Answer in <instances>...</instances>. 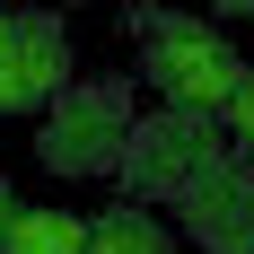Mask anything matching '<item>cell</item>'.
<instances>
[{"label":"cell","instance_id":"6da1fadb","mask_svg":"<svg viewBox=\"0 0 254 254\" xmlns=\"http://www.w3.org/2000/svg\"><path fill=\"white\" fill-rule=\"evenodd\" d=\"M131 35H140V79H149L176 114H219V105L237 97V79H246L237 44L219 35V26H202V18L131 9Z\"/></svg>","mask_w":254,"mask_h":254},{"label":"cell","instance_id":"7a4b0ae2","mask_svg":"<svg viewBox=\"0 0 254 254\" xmlns=\"http://www.w3.org/2000/svg\"><path fill=\"white\" fill-rule=\"evenodd\" d=\"M123 131H131V79H70L44 105L35 149H44L53 176H114Z\"/></svg>","mask_w":254,"mask_h":254},{"label":"cell","instance_id":"3957f363","mask_svg":"<svg viewBox=\"0 0 254 254\" xmlns=\"http://www.w3.org/2000/svg\"><path fill=\"white\" fill-rule=\"evenodd\" d=\"M219 149H228L219 114H176V105H158V114H131L114 176H123V193H140V202H176Z\"/></svg>","mask_w":254,"mask_h":254},{"label":"cell","instance_id":"277c9868","mask_svg":"<svg viewBox=\"0 0 254 254\" xmlns=\"http://www.w3.org/2000/svg\"><path fill=\"white\" fill-rule=\"evenodd\" d=\"M70 88V26L53 9H0V114H35Z\"/></svg>","mask_w":254,"mask_h":254},{"label":"cell","instance_id":"5b68a950","mask_svg":"<svg viewBox=\"0 0 254 254\" xmlns=\"http://www.w3.org/2000/svg\"><path fill=\"white\" fill-rule=\"evenodd\" d=\"M176 210H184V237L202 254H254V158L219 149L202 176L176 193Z\"/></svg>","mask_w":254,"mask_h":254},{"label":"cell","instance_id":"8992f818","mask_svg":"<svg viewBox=\"0 0 254 254\" xmlns=\"http://www.w3.org/2000/svg\"><path fill=\"white\" fill-rule=\"evenodd\" d=\"M88 254H176V237H167V219L140 202H114L105 219H88Z\"/></svg>","mask_w":254,"mask_h":254},{"label":"cell","instance_id":"52a82bcc","mask_svg":"<svg viewBox=\"0 0 254 254\" xmlns=\"http://www.w3.org/2000/svg\"><path fill=\"white\" fill-rule=\"evenodd\" d=\"M0 254H88V219H70V210H9Z\"/></svg>","mask_w":254,"mask_h":254},{"label":"cell","instance_id":"ba28073f","mask_svg":"<svg viewBox=\"0 0 254 254\" xmlns=\"http://www.w3.org/2000/svg\"><path fill=\"white\" fill-rule=\"evenodd\" d=\"M219 131H228V149H237V158H254V70L237 79V97L219 105Z\"/></svg>","mask_w":254,"mask_h":254},{"label":"cell","instance_id":"9c48e42d","mask_svg":"<svg viewBox=\"0 0 254 254\" xmlns=\"http://www.w3.org/2000/svg\"><path fill=\"white\" fill-rule=\"evenodd\" d=\"M210 9H219V18H254V0H210Z\"/></svg>","mask_w":254,"mask_h":254},{"label":"cell","instance_id":"30bf717a","mask_svg":"<svg viewBox=\"0 0 254 254\" xmlns=\"http://www.w3.org/2000/svg\"><path fill=\"white\" fill-rule=\"evenodd\" d=\"M9 210H18V202H9V193H0V228H9Z\"/></svg>","mask_w":254,"mask_h":254}]
</instances>
